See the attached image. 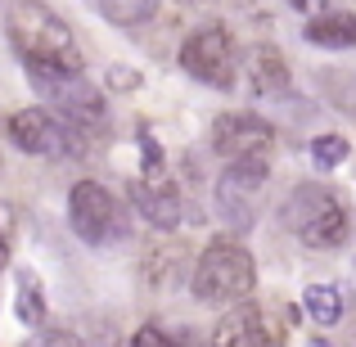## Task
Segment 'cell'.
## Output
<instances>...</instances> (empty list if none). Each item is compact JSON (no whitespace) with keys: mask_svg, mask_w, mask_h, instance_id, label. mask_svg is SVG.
Instances as JSON below:
<instances>
[{"mask_svg":"<svg viewBox=\"0 0 356 347\" xmlns=\"http://www.w3.org/2000/svg\"><path fill=\"white\" fill-rule=\"evenodd\" d=\"M5 27H9V41L18 45V54L27 63H50V68L81 72L77 36H72V27L50 5H41V0H14L5 14Z\"/></svg>","mask_w":356,"mask_h":347,"instance_id":"obj_1","label":"cell"},{"mask_svg":"<svg viewBox=\"0 0 356 347\" xmlns=\"http://www.w3.org/2000/svg\"><path fill=\"white\" fill-rule=\"evenodd\" d=\"M252 284H257V266H252L248 248L235 239H217L203 248L199 266H194V298L208 307H221V302H243V298L252 293Z\"/></svg>","mask_w":356,"mask_h":347,"instance_id":"obj_2","label":"cell"},{"mask_svg":"<svg viewBox=\"0 0 356 347\" xmlns=\"http://www.w3.org/2000/svg\"><path fill=\"white\" fill-rule=\"evenodd\" d=\"M280 221L307 248H339L348 239V208L325 185H298L280 208Z\"/></svg>","mask_w":356,"mask_h":347,"instance_id":"obj_3","label":"cell"},{"mask_svg":"<svg viewBox=\"0 0 356 347\" xmlns=\"http://www.w3.org/2000/svg\"><path fill=\"white\" fill-rule=\"evenodd\" d=\"M27 77H32L36 95H45L72 127H99L104 122V99L90 81H81V72L68 68H50V63H27Z\"/></svg>","mask_w":356,"mask_h":347,"instance_id":"obj_4","label":"cell"},{"mask_svg":"<svg viewBox=\"0 0 356 347\" xmlns=\"http://www.w3.org/2000/svg\"><path fill=\"white\" fill-rule=\"evenodd\" d=\"M181 68L212 90H230L235 86V41H230V32L221 23L190 32L181 45Z\"/></svg>","mask_w":356,"mask_h":347,"instance_id":"obj_5","label":"cell"},{"mask_svg":"<svg viewBox=\"0 0 356 347\" xmlns=\"http://www.w3.org/2000/svg\"><path fill=\"white\" fill-rule=\"evenodd\" d=\"M9 136L23 154H36V158H68V154H81V136L72 122L54 118L50 108H23V113L9 118Z\"/></svg>","mask_w":356,"mask_h":347,"instance_id":"obj_6","label":"cell"},{"mask_svg":"<svg viewBox=\"0 0 356 347\" xmlns=\"http://www.w3.org/2000/svg\"><path fill=\"white\" fill-rule=\"evenodd\" d=\"M68 221L72 230L81 234L86 243H108V239H122V208L118 199L104 190L99 181H77L68 194Z\"/></svg>","mask_w":356,"mask_h":347,"instance_id":"obj_7","label":"cell"},{"mask_svg":"<svg viewBox=\"0 0 356 347\" xmlns=\"http://www.w3.org/2000/svg\"><path fill=\"white\" fill-rule=\"evenodd\" d=\"M261 181H266V163H261V158H235V163L221 172L217 208H221V221H226L230 230H252Z\"/></svg>","mask_w":356,"mask_h":347,"instance_id":"obj_8","label":"cell"},{"mask_svg":"<svg viewBox=\"0 0 356 347\" xmlns=\"http://www.w3.org/2000/svg\"><path fill=\"white\" fill-rule=\"evenodd\" d=\"M270 140H275L270 122H261L252 113H221L212 122V145H217V154H226L230 163H235V158H261L270 149Z\"/></svg>","mask_w":356,"mask_h":347,"instance_id":"obj_9","label":"cell"},{"mask_svg":"<svg viewBox=\"0 0 356 347\" xmlns=\"http://www.w3.org/2000/svg\"><path fill=\"white\" fill-rule=\"evenodd\" d=\"M131 203L149 226H163V230L181 226V194L163 181H136L131 185Z\"/></svg>","mask_w":356,"mask_h":347,"instance_id":"obj_10","label":"cell"},{"mask_svg":"<svg viewBox=\"0 0 356 347\" xmlns=\"http://www.w3.org/2000/svg\"><path fill=\"white\" fill-rule=\"evenodd\" d=\"M212 347H275V339H270L266 321L252 307H239L212 330Z\"/></svg>","mask_w":356,"mask_h":347,"instance_id":"obj_11","label":"cell"},{"mask_svg":"<svg viewBox=\"0 0 356 347\" xmlns=\"http://www.w3.org/2000/svg\"><path fill=\"white\" fill-rule=\"evenodd\" d=\"M307 41L321 50H352L356 45V14L348 9H325L307 23Z\"/></svg>","mask_w":356,"mask_h":347,"instance_id":"obj_12","label":"cell"},{"mask_svg":"<svg viewBox=\"0 0 356 347\" xmlns=\"http://www.w3.org/2000/svg\"><path fill=\"white\" fill-rule=\"evenodd\" d=\"M248 77H252V90H257V95H284L289 90V68H284L275 45H257V50H252Z\"/></svg>","mask_w":356,"mask_h":347,"instance_id":"obj_13","label":"cell"},{"mask_svg":"<svg viewBox=\"0 0 356 347\" xmlns=\"http://www.w3.org/2000/svg\"><path fill=\"white\" fill-rule=\"evenodd\" d=\"M302 307H307V316H312L316 325H334L343 316V293L334 284H312L302 293Z\"/></svg>","mask_w":356,"mask_h":347,"instance_id":"obj_14","label":"cell"},{"mask_svg":"<svg viewBox=\"0 0 356 347\" xmlns=\"http://www.w3.org/2000/svg\"><path fill=\"white\" fill-rule=\"evenodd\" d=\"M154 5H158V0H95L99 14H104L108 23H122V27L145 23V18L154 14Z\"/></svg>","mask_w":356,"mask_h":347,"instance_id":"obj_15","label":"cell"},{"mask_svg":"<svg viewBox=\"0 0 356 347\" xmlns=\"http://www.w3.org/2000/svg\"><path fill=\"white\" fill-rule=\"evenodd\" d=\"M41 316H45V293H41V284H36V275H18V321L23 325H41Z\"/></svg>","mask_w":356,"mask_h":347,"instance_id":"obj_16","label":"cell"},{"mask_svg":"<svg viewBox=\"0 0 356 347\" xmlns=\"http://www.w3.org/2000/svg\"><path fill=\"white\" fill-rule=\"evenodd\" d=\"M348 158V140L343 136H316L312 140V163L316 167H339Z\"/></svg>","mask_w":356,"mask_h":347,"instance_id":"obj_17","label":"cell"},{"mask_svg":"<svg viewBox=\"0 0 356 347\" xmlns=\"http://www.w3.org/2000/svg\"><path fill=\"white\" fill-rule=\"evenodd\" d=\"M325 90H330L334 104H343L348 113H356V72H330V77H325Z\"/></svg>","mask_w":356,"mask_h":347,"instance_id":"obj_18","label":"cell"},{"mask_svg":"<svg viewBox=\"0 0 356 347\" xmlns=\"http://www.w3.org/2000/svg\"><path fill=\"white\" fill-rule=\"evenodd\" d=\"M131 347H190V339H172V334H163L158 325H140L136 339H131Z\"/></svg>","mask_w":356,"mask_h":347,"instance_id":"obj_19","label":"cell"},{"mask_svg":"<svg viewBox=\"0 0 356 347\" xmlns=\"http://www.w3.org/2000/svg\"><path fill=\"white\" fill-rule=\"evenodd\" d=\"M27 347H81V339L72 330H50L41 339H27Z\"/></svg>","mask_w":356,"mask_h":347,"instance_id":"obj_20","label":"cell"},{"mask_svg":"<svg viewBox=\"0 0 356 347\" xmlns=\"http://www.w3.org/2000/svg\"><path fill=\"white\" fill-rule=\"evenodd\" d=\"M140 154H145V172H163V149L149 136H140Z\"/></svg>","mask_w":356,"mask_h":347,"instance_id":"obj_21","label":"cell"},{"mask_svg":"<svg viewBox=\"0 0 356 347\" xmlns=\"http://www.w3.org/2000/svg\"><path fill=\"white\" fill-rule=\"evenodd\" d=\"M289 5L298 9V14H307V18H316V14H325V5L330 0H289Z\"/></svg>","mask_w":356,"mask_h":347,"instance_id":"obj_22","label":"cell"},{"mask_svg":"<svg viewBox=\"0 0 356 347\" xmlns=\"http://www.w3.org/2000/svg\"><path fill=\"white\" fill-rule=\"evenodd\" d=\"M5 257H9V252H5V239H0V271H5Z\"/></svg>","mask_w":356,"mask_h":347,"instance_id":"obj_23","label":"cell"},{"mask_svg":"<svg viewBox=\"0 0 356 347\" xmlns=\"http://www.w3.org/2000/svg\"><path fill=\"white\" fill-rule=\"evenodd\" d=\"M312 347H325V343H321V339H312Z\"/></svg>","mask_w":356,"mask_h":347,"instance_id":"obj_24","label":"cell"}]
</instances>
